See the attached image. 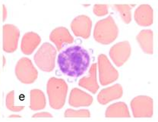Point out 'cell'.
Masks as SVG:
<instances>
[{"label": "cell", "instance_id": "obj_15", "mask_svg": "<svg viewBox=\"0 0 158 122\" xmlns=\"http://www.w3.org/2000/svg\"><path fill=\"white\" fill-rule=\"evenodd\" d=\"M97 70H98L97 64L94 63L89 69L88 75L80 79L78 81V85L81 87L86 89L87 90L94 94L96 93L99 90Z\"/></svg>", "mask_w": 158, "mask_h": 122}, {"label": "cell", "instance_id": "obj_23", "mask_svg": "<svg viewBox=\"0 0 158 122\" xmlns=\"http://www.w3.org/2000/svg\"><path fill=\"white\" fill-rule=\"evenodd\" d=\"M93 11L98 17H103L108 14L109 6L106 4H96L94 6Z\"/></svg>", "mask_w": 158, "mask_h": 122}, {"label": "cell", "instance_id": "obj_5", "mask_svg": "<svg viewBox=\"0 0 158 122\" xmlns=\"http://www.w3.org/2000/svg\"><path fill=\"white\" fill-rule=\"evenodd\" d=\"M15 75L18 80L24 84H31L37 80L38 71L28 58L23 57L15 66Z\"/></svg>", "mask_w": 158, "mask_h": 122}, {"label": "cell", "instance_id": "obj_1", "mask_svg": "<svg viewBox=\"0 0 158 122\" xmlns=\"http://www.w3.org/2000/svg\"><path fill=\"white\" fill-rule=\"evenodd\" d=\"M58 65L61 72L71 77H78L88 70L90 62L88 52L80 46L64 49L58 55Z\"/></svg>", "mask_w": 158, "mask_h": 122}, {"label": "cell", "instance_id": "obj_10", "mask_svg": "<svg viewBox=\"0 0 158 122\" xmlns=\"http://www.w3.org/2000/svg\"><path fill=\"white\" fill-rule=\"evenodd\" d=\"M71 29L75 37L87 39L90 37L92 29V21L88 16H77L71 23Z\"/></svg>", "mask_w": 158, "mask_h": 122}, {"label": "cell", "instance_id": "obj_2", "mask_svg": "<svg viewBox=\"0 0 158 122\" xmlns=\"http://www.w3.org/2000/svg\"><path fill=\"white\" fill-rule=\"evenodd\" d=\"M68 90V84L63 79L57 77H51L49 79L47 84V93L51 108L56 110L63 108Z\"/></svg>", "mask_w": 158, "mask_h": 122}, {"label": "cell", "instance_id": "obj_24", "mask_svg": "<svg viewBox=\"0 0 158 122\" xmlns=\"http://www.w3.org/2000/svg\"><path fill=\"white\" fill-rule=\"evenodd\" d=\"M33 118H52V115L49 112H37L33 115Z\"/></svg>", "mask_w": 158, "mask_h": 122}, {"label": "cell", "instance_id": "obj_18", "mask_svg": "<svg viewBox=\"0 0 158 122\" xmlns=\"http://www.w3.org/2000/svg\"><path fill=\"white\" fill-rule=\"evenodd\" d=\"M106 118H130L128 108L125 103L118 102L109 105L105 112Z\"/></svg>", "mask_w": 158, "mask_h": 122}, {"label": "cell", "instance_id": "obj_19", "mask_svg": "<svg viewBox=\"0 0 158 122\" xmlns=\"http://www.w3.org/2000/svg\"><path fill=\"white\" fill-rule=\"evenodd\" d=\"M46 105H47V100L44 92L38 89H34L31 90L29 108L33 111H39L45 108Z\"/></svg>", "mask_w": 158, "mask_h": 122}, {"label": "cell", "instance_id": "obj_7", "mask_svg": "<svg viewBox=\"0 0 158 122\" xmlns=\"http://www.w3.org/2000/svg\"><path fill=\"white\" fill-rule=\"evenodd\" d=\"M134 118H151L154 114V101L150 96H138L130 103Z\"/></svg>", "mask_w": 158, "mask_h": 122}, {"label": "cell", "instance_id": "obj_17", "mask_svg": "<svg viewBox=\"0 0 158 122\" xmlns=\"http://www.w3.org/2000/svg\"><path fill=\"white\" fill-rule=\"evenodd\" d=\"M137 42L144 53H154V33L151 30H142L136 37Z\"/></svg>", "mask_w": 158, "mask_h": 122}, {"label": "cell", "instance_id": "obj_13", "mask_svg": "<svg viewBox=\"0 0 158 122\" xmlns=\"http://www.w3.org/2000/svg\"><path fill=\"white\" fill-rule=\"evenodd\" d=\"M134 18L138 25L141 27H149L154 22L153 9L149 5H141L135 11Z\"/></svg>", "mask_w": 158, "mask_h": 122}, {"label": "cell", "instance_id": "obj_25", "mask_svg": "<svg viewBox=\"0 0 158 122\" xmlns=\"http://www.w3.org/2000/svg\"><path fill=\"white\" fill-rule=\"evenodd\" d=\"M8 17V10L5 5H2V20L5 21Z\"/></svg>", "mask_w": 158, "mask_h": 122}, {"label": "cell", "instance_id": "obj_21", "mask_svg": "<svg viewBox=\"0 0 158 122\" xmlns=\"http://www.w3.org/2000/svg\"><path fill=\"white\" fill-rule=\"evenodd\" d=\"M6 106L7 109H9L11 112H18L22 111L24 108V106H16L15 105V91L11 90L7 94L6 98Z\"/></svg>", "mask_w": 158, "mask_h": 122}, {"label": "cell", "instance_id": "obj_8", "mask_svg": "<svg viewBox=\"0 0 158 122\" xmlns=\"http://www.w3.org/2000/svg\"><path fill=\"white\" fill-rule=\"evenodd\" d=\"M20 30L13 24H4L2 27V49L7 53L17 50L20 38Z\"/></svg>", "mask_w": 158, "mask_h": 122}, {"label": "cell", "instance_id": "obj_20", "mask_svg": "<svg viewBox=\"0 0 158 122\" xmlns=\"http://www.w3.org/2000/svg\"><path fill=\"white\" fill-rule=\"evenodd\" d=\"M134 6L135 5L133 4H116L113 5V8L118 11L123 22L128 24L131 21V9L134 8Z\"/></svg>", "mask_w": 158, "mask_h": 122}, {"label": "cell", "instance_id": "obj_6", "mask_svg": "<svg viewBox=\"0 0 158 122\" xmlns=\"http://www.w3.org/2000/svg\"><path fill=\"white\" fill-rule=\"evenodd\" d=\"M99 80L102 86H106L114 83L118 78V71L113 67L107 56L100 54L98 56Z\"/></svg>", "mask_w": 158, "mask_h": 122}, {"label": "cell", "instance_id": "obj_12", "mask_svg": "<svg viewBox=\"0 0 158 122\" xmlns=\"http://www.w3.org/2000/svg\"><path fill=\"white\" fill-rule=\"evenodd\" d=\"M94 103L92 96L78 88H73L70 92L69 104L72 107H88Z\"/></svg>", "mask_w": 158, "mask_h": 122}, {"label": "cell", "instance_id": "obj_11", "mask_svg": "<svg viewBox=\"0 0 158 122\" xmlns=\"http://www.w3.org/2000/svg\"><path fill=\"white\" fill-rule=\"evenodd\" d=\"M49 39L53 43L58 51L62 50L64 46L74 42V37L69 30L64 27H59L54 29L49 35Z\"/></svg>", "mask_w": 158, "mask_h": 122}, {"label": "cell", "instance_id": "obj_16", "mask_svg": "<svg viewBox=\"0 0 158 122\" xmlns=\"http://www.w3.org/2000/svg\"><path fill=\"white\" fill-rule=\"evenodd\" d=\"M41 38L35 32H27L24 34L21 43V50L24 55H31L40 44Z\"/></svg>", "mask_w": 158, "mask_h": 122}, {"label": "cell", "instance_id": "obj_3", "mask_svg": "<svg viewBox=\"0 0 158 122\" xmlns=\"http://www.w3.org/2000/svg\"><path fill=\"white\" fill-rule=\"evenodd\" d=\"M118 28L112 16L98 21L94 30V38L102 45H109L117 39Z\"/></svg>", "mask_w": 158, "mask_h": 122}, {"label": "cell", "instance_id": "obj_26", "mask_svg": "<svg viewBox=\"0 0 158 122\" xmlns=\"http://www.w3.org/2000/svg\"><path fill=\"white\" fill-rule=\"evenodd\" d=\"M9 118H21V116L19 115H10Z\"/></svg>", "mask_w": 158, "mask_h": 122}, {"label": "cell", "instance_id": "obj_22", "mask_svg": "<svg viewBox=\"0 0 158 122\" xmlns=\"http://www.w3.org/2000/svg\"><path fill=\"white\" fill-rule=\"evenodd\" d=\"M64 116L65 118H90V112L88 109L74 110L68 108L65 111Z\"/></svg>", "mask_w": 158, "mask_h": 122}, {"label": "cell", "instance_id": "obj_4", "mask_svg": "<svg viewBox=\"0 0 158 122\" xmlns=\"http://www.w3.org/2000/svg\"><path fill=\"white\" fill-rule=\"evenodd\" d=\"M57 49L49 43H44L34 56L36 65L39 69L45 72H51L54 70Z\"/></svg>", "mask_w": 158, "mask_h": 122}, {"label": "cell", "instance_id": "obj_9", "mask_svg": "<svg viewBox=\"0 0 158 122\" xmlns=\"http://www.w3.org/2000/svg\"><path fill=\"white\" fill-rule=\"evenodd\" d=\"M131 53V45L128 41L117 43L111 47L109 52L110 59L117 67H121L124 65L130 58Z\"/></svg>", "mask_w": 158, "mask_h": 122}, {"label": "cell", "instance_id": "obj_14", "mask_svg": "<svg viewBox=\"0 0 158 122\" xmlns=\"http://www.w3.org/2000/svg\"><path fill=\"white\" fill-rule=\"evenodd\" d=\"M123 95V87L120 84H114L103 89L98 94V101L101 105H106L110 102L120 99Z\"/></svg>", "mask_w": 158, "mask_h": 122}]
</instances>
